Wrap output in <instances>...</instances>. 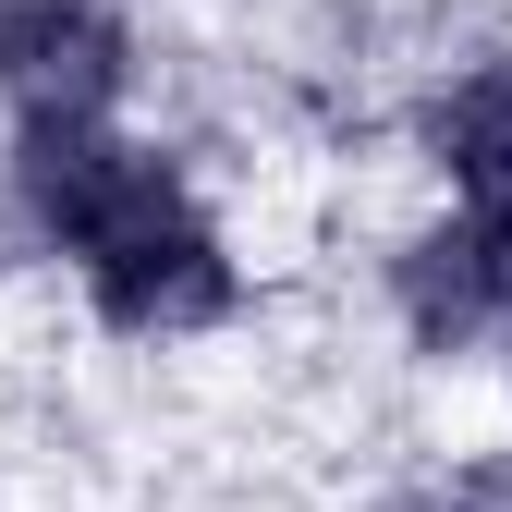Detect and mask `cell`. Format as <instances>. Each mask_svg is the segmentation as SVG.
<instances>
[{
	"label": "cell",
	"instance_id": "cell-1",
	"mask_svg": "<svg viewBox=\"0 0 512 512\" xmlns=\"http://www.w3.org/2000/svg\"><path fill=\"white\" fill-rule=\"evenodd\" d=\"M13 208L49 256H74V281L98 256L171 232L196 208V183H183L147 135H122V122H13Z\"/></svg>",
	"mask_w": 512,
	"mask_h": 512
},
{
	"label": "cell",
	"instance_id": "cell-2",
	"mask_svg": "<svg viewBox=\"0 0 512 512\" xmlns=\"http://www.w3.org/2000/svg\"><path fill=\"white\" fill-rule=\"evenodd\" d=\"M135 86L122 0H0V98L13 122H110Z\"/></svg>",
	"mask_w": 512,
	"mask_h": 512
},
{
	"label": "cell",
	"instance_id": "cell-3",
	"mask_svg": "<svg viewBox=\"0 0 512 512\" xmlns=\"http://www.w3.org/2000/svg\"><path fill=\"white\" fill-rule=\"evenodd\" d=\"M391 305L415 354H512V208H452L391 256Z\"/></svg>",
	"mask_w": 512,
	"mask_h": 512
},
{
	"label": "cell",
	"instance_id": "cell-4",
	"mask_svg": "<svg viewBox=\"0 0 512 512\" xmlns=\"http://www.w3.org/2000/svg\"><path fill=\"white\" fill-rule=\"evenodd\" d=\"M415 147H427V171L464 208H512V61H464L415 110Z\"/></svg>",
	"mask_w": 512,
	"mask_h": 512
},
{
	"label": "cell",
	"instance_id": "cell-5",
	"mask_svg": "<svg viewBox=\"0 0 512 512\" xmlns=\"http://www.w3.org/2000/svg\"><path fill=\"white\" fill-rule=\"evenodd\" d=\"M378 512H512V452L452 464V476H415V488H391Z\"/></svg>",
	"mask_w": 512,
	"mask_h": 512
}]
</instances>
